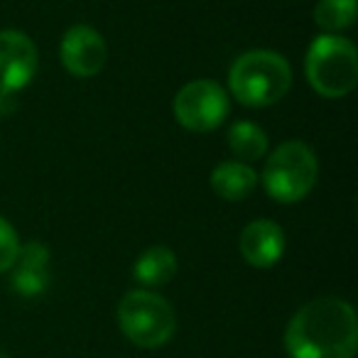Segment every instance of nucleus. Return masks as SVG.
Masks as SVG:
<instances>
[{"mask_svg": "<svg viewBox=\"0 0 358 358\" xmlns=\"http://www.w3.org/2000/svg\"><path fill=\"white\" fill-rule=\"evenodd\" d=\"M285 348L289 358H353L358 348L356 312L338 297L312 299L289 319Z\"/></svg>", "mask_w": 358, "mask_h": 358, "instance_id": "nucleus-1", "label": "nucleus"}, {"mask_svg": "<svg viewBox=\"0 0 358 358\" xmlns=\"http://www.w3.org/2000/svg\"><path fill=\"white\" fill-rule=\"evenodd\" d=\"M229 86L236 101L248 108H265L282 99L292 86V66L282 55L250 50L234 62Z\"/></svg>", "mask_w": 358, "mask_h": 358, "instance_id": "nucleus-2", "label": "nucleus"}, {"mask_svg": "<svg viewBox=\"0 0 358 358\" xmlns=\"http://www.w3.org/2000/svg\"><path fill=\"white\" fill-rule=\"evenodd\" d=\"M304 71L312 89L324 99H343L358 84V52L346 37L322 35L309 45Z\"/></svg>", "mask_w": 358, "mask_h": 358, "instance_id": "nucleus-3", "label": "nucleus"}, {"mask_svg": "<svg viewBox=\"0 0 358 358\" xmlns=\"http://www.w3.org/2000/svg\"><path fill=\"white\" fill-rule=\"evenodd\" d=\"M319 177L317 155L309 145L289 140L275 148L263 169L265 192L280 204L302 201L314 189Z\"/></svg>", "mask_w": 358, "mask_h": 358, "instance_id": "nucleus-4", "label": "nucleus"}, {"mask_svg": "<svg viewBox=\"0 0 358 358\" xmlns=\"http://www.w3.org/2000/svg\"><path fill=\"white\" fill-rule=\"evenodd\" d=\"M118 327L140 348H159L177 329L172 304L148 289H133L118 304Z\"/></svg>", "mask_w": 358, "mask_h": 358, "instance_id": "nucleus-5", "label": "nucleus"}, {"mask_svg": "<svg viewBox=\"0 0 358 358\" xmlns=\"http://www.w3.org/2000/svg\"><path fill=\"white\" fill-rule=\"evenodd\" d=\"M231 110L224 86L211 79H196L174 96V118L192 133H209L226 120Z\"/></svg>", "mask_w": 358, "mask_h": 358, "instance_id": "nucleus-6", "label": "nucleus"}, {"mask_svg": "<svg viewBox=\"0 0 358 358\" xmlns=\"http://www.w3.org/2000/svg\"><path fill=\"white\" fill-rule=\"evenodd\" d=\"M37 74V47L25 32L0 30V96L17 94Z\"/></svg>", "mask_w": 358, "mask_h": 358, "instance_id": "nucleus-7", "label": "nucleus"}, {"mask_svg": "<svg viewBox=\"0 0 358 358\" xmlns=\"http://www.w3.org/2000/svg\"><path fill=\"white\" fill-rule=\"evenodd\" d=\"M106 42L101 32L89 25H74L64 32L59 45V59L64 69L76 79H91L106 66Z\"/></svg>", "mask_w": 358, "mask_h": 358, "instance_id": "nucleus-8", "label": "nucleus"}, {"mask_svg": "<svg viewBox=\"0 0 358 358\" xmlns=\"http://www.w3.org/2000/svg\"><path fill=\"white\" fill-rule=\"evenodd\" d=\"M241 255L253 268H273L285 253V231L270 219L250 221L238 238Z\"/></svg>", "mask_w": 358, "mask_h": 358, "instance_id": "nucleus-9", "label": "nucleus"}, {"mask_svg": "<svg viewBox=\"0 0 358 358\" xmlns=\"http://www.w3.org/2000/svg\"><path fill=\"white\" fill-rule=\"evenodd\" d=\"M10 270L13 289L20 297H37L50 287V248L40 241L20 245Z\"/></svg>", "mask_w": 358, "mask_h": 358, "instance_id": "nucleus-10", "label": "nucleus"}, {"mask_svg": "<svg viewBox=\"0 0 358 358\" xmlns=\"http://www.w3.org/2000/svg\"><path fill=\"white\" fill-rule=\"evenodd\" d=\"M211 187L221 199L229 201H243L258 187V172L248 167L245 162L231 159V162H221L211 172Z\"/></svg>", "mask_w": 358, "mask_h": 358, "instance_id": "nucleus-11", "label": "nucleus"}, {"mask_svg": "<svg viewBox=\"0 0 358 358\" xmlns=\"http://www.w3.org/2000/svg\"><path fill=\"white\" fill-rule=\"evenodd\" d=\"M133 275L145 287H159L167 285L177 275V255L167 245H152L138 260H135Z\"/></svg>", "mask_w": 358, "mask_h": 358, "instance_id": "nucleus-12", "label": "nucleus"}, {"mask_svg": "<svg viewBox=\"0 0 358 358\" xmlns=\"http://www.w3.org/2000/svg\"><path fill=\"white\" fill-rule=\"evenodd\" d=\"M229 148L238 157V162H255L268 152V135L260 125L238 120L229 130Z\"/></svg>", "mask_w": 358, "mask_h": 358, "instance_id": "nucleus-13", "label": "nucleus"}, {"mask_svg": "<svg viewBox=\"0 0 358 358\" xmlns=\"http://www.w3.org/2000/svg\"><path fill=\"white\" fill-rule=\"evenodd\" d=\"M314 22L324 35H336L356 22V0H319L314 8Z\"/></svg>", "mask_w": 358, "mask_h": 358, "instance_id": "nucleus-14", "label": "nucleus"}, {"mask_svg": "<svg viewBox=\"0 0 358 358\" xmlns=\"http://www.w3.org/2000/svg\"><path fill=\"white\" fill-rule=\"evenodd\" d=\"M17 250H20V238H17L15 229L0 216V273H6V270L13 268V263L17 258Z\"/></svg>", "mask_w": 358, "mask_h": 358, "instance_id": "nucleus-15", "label": "nucleus"}, {"mask_svg": "<svg viewBox=\"0 0 358 358\" xmlns=\"http://www.w3.org/2000/svg\"><path fill=\"white\" fill-rule=\"evenodd\" d=\"M0 358H10V356H6V353H3V351H0Z\"/></svg>", "mask_w": 358, "mask_h": 358, "instance_id": "nucleus-16", "label": "nucleus"}]
</instances>
